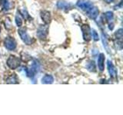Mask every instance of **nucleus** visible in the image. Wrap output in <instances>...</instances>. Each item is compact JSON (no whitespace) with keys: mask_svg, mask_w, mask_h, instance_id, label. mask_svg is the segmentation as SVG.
<instances>
[{"mask_svg":"<svg viewBox=\"0 0 123 115\" xmlns=\"http://www.w3.org/2000/svg\"><path fill=\"white\" fill-rule=\"evenodd\" d=\"M38 69H39V64H38V62L36 60H34L32 64L30 66L25 67V71H26V75L29 78H33L36 75V73H38Z\"/></svg>","mask_w":123,"mask_h":115,"instance_id":"1","label":"nucleus"},{"mask_svg":"<svg viewBox=\"0 0 123 115\" xmlns=\"http://www.w3.org/2000/svg\"><path fill=\"white\" fill-rule=\"evenodd\" d=\"M6 64L9 68L12 69V70H15V69L18 68L19 66H20L21 59L15 55H10L9 57V58L7 59Z\"/></svg>","mask_w":123,"mask_h":115,"instance_id":"2","label":"nucleus"},{"mask_svg":"<svg viewBox=\"0 0 123 115\" xmlns=\"http://www.w3.org/2000/svg\"><path fill=\"white\" fill-rule=\"evenodd\" d=\"M48 34H49V25L46 24L41 25L37 29V32H36L37 37L41 40L45 39L48 36Z\"/></svg>","mask_w":123,"mask_h":115,"instance_id":"3","label":"nucleus"},{"mask_svg":"<svg viewBox=\"0 0 123 115\" xmlns=\"http://www.w3.org/2000/svg\"><path fill=\"white\" fill-rule=\"evenodd\" d=\"M18 33L19 34V36H20L21 39L24 41L26 45H32L33 40H32V38L29 35V34L27 33L25 29H19L18 30Z\"/></svg>","mask_w":123,"mask_h":115,"instance_id":"4","label":"nucleus"},{"mask_svg":"<svg viewBox=\"0 0 123 115\" xmlns=\"http://www.w3.org/2000/svg\"><path fill=\"white\" fill-rule=\"evenodd\" d=\"M4 45H5V47L8 50H9V51H13V50L16 48V46H17L16 41H15V38L12 37L6 38V39L4 40Z\"/></svg>","mask_w":123,"mask_h":115,"instance_id":"5","label":"nucleus"},{"mask_svg":"<svg viewBox=\"0 0 123 115\" xmlns=\"http://www.w3.org/2000/svg\"><path fill=\"white\" fill-rule=\"evenodd\" d=\"M82 32V35H83V39L86 41H89L92 38V33H91V29L89 26L88 25H82L81 27Z\"/></svg>","mask_w":123,"mask_h":115,"instance_id":"6","label":"nucleus"},{"mask_svg":"<svg viewBox=\"0 0 123 115\" xmlns=\"http://www.w3.org/2000/svg\"><path fill=\"white\" fill-rule=\"evenodd\" d=\"M86 12L87 13L88 16L90 18L92 19H95L96 18L98 17V13H99V11L97 7L94 6L93 5H92L89 9H88Z\"/></svg>","mask_w":123,"mask_h":115,"instance_id":"7","label":"nucleus"},{"mask_svg":"<svg viewBox=\"0 0 123 115\" xmlns=\"http://www.w3.org/2000/svg\"><path fill=\"white\" fill-rule=\"evenodd\" d=\"M76 5L82 10H83L84 12H86L92 6V4L89 1H88V0H79V1L77 2Z\"/></svg>","mask_w":123,"mask_h":115,"instance_id":"8","label":"nucleus"},{"mask_svg":"<svg viewBox=\"0 0 123 115\" xmlns=\"http://www.w3.org/2000/svg\"><path fill=\"white\" fill-rule=\"evenodd\" d=\"M41 18L42 19V21L44 22L45 24L46 25H49L50 22H51V13L49 12V11H46V10H44V11H42L41 12Z\"/></svg>","mask_w":123,"mask_h":115,"instance_id":"9","label":"nucleus"},{"mask_svg":"<svg viewBox=\"0 0 123 115\" xmlns=\"http://www.w3.org/2000/svg\"><path fill=\"white\" fill-rule=\"evenodd\" d=\"M107 66H108V70H109V73L110 76L111 78H116L117 77V71L115 69V66L113 65L112 62L110 61H108V63H107Z\"/></svg>","mask_w":123,"mask_h":115,"instance_id":"10","label":"nucleus"},{"mask_svg":"<svg viewBox=\"0 0 123 115\" xmlns=\"http://www.w3.org/2000/svg\"><path fill=\"white\" fill-rule=\"evenodd\" d=\"M0 6L1 11H9L12 6L10 0H0Z\"/></svg>","mask_w":123,"mask_h":115,"instance_id":"11","label":"nucleus"},{"mask_svg":"<svg viewBox=\"0 0 123 115\" xmlns=\"http://www.w3.org/2000/svg\"><path fill=\"white\" fill-rule=\"evenodd\" d=\"M98 66L100 71H103L105 69V55L103 53H101L98 55Z\"/></svg>","mask_w":123,"mask_h":115,"instance_id":"12","label":"nucleus"},{"mask_svg":"<svg viewBox=\"0 0 123 115\" xmlns=\"http://www.w3.org/2000/svg\"><path fill=\"white\" fill-rule=\"evenodd\" d=\"M6 82L7 84H18V79L17 78V75L15 74L11 75L9 78L6 80Z\"/></svg>","mask_w":123,"mask_h":115,"instance_id":"13","label":"nucleus"},{"mask_svg":"<svg viewBox=\"0 0 123 115\" xmlns=\"http://www.w3.org/2000/svg\"><path fill=\"white\" fill-rule=\"evenodd\" d=\"M54 81V78L52 75H45L42 79V84H52Z\"/></svg>","mask_w":123,"mask_h":115,"instance_id":"14","label":"nucleus"},{"mask_svg":"<svg viewBox=\"0 0 123 115\" xmlns=\"http://www.w3.org/2000/svg\"><path fill=\"white\" fill-rule=\"evenodd\" d=\"M71 5L69 3H67L64 1H59L57 2V7L59 9H68Z\"/></svg>","mask_w":123,"mask_h":115,"instance_id":"15","label":"nucleus"},{"mask_svg":"<svg viewBox=\"0 0 123 115\" xmlns=\"http://www.w3.org/2000/svg\"><path fill=\"white\" fill-rule=\"evenodd\" d=\"M86 67L88 68V70L91 71V72H95L96 71V69H95V64L93 61H89L88 62Z\"/></svg>","mask_w":123,"mask_h":115,"instance_id":"16","label":"nucleus"},{"mask_svg":"<svg viewBox=\"0 0 123 115\" xmlns=\"http://www.w3.org/2000/svg\"><path fill=\"white\" fill-rule=\"evenodd\" d=\"M105 17L107 22L109 23H111V22H112L114 19V15L111 12H107L105 13Z\"/></svg>","mask_w":123,"mask_h":115,"instance_id":"17","label":"nucleus"},{"mask_svg":"<svg viewBox=\"0 0 123 115\" xmlns=\"http://www.w3.org/2000/svg\"><path fill=\"white\" fill-rule=\"evenodd\" d=\"M15 23H16L18 27H21L22 25V18L19 12H18L16 15H15Z\"/></svg>","mask_w":123,"mask_h":115,"instance_id":"18","label":"nucleus"},{"mask_svg":"<svg viewBox=\"0 0 123 115\" xmlns=\"http://www.w3.org/2000/svg\"><path fill=\"white\" fill-rule=\"evenodd\" d=\"M115 37H116L117 41H122V37H123L122 29H119L117 32H115Z\"/></svg>","mask_w":123,"mask_h":115,"instance_id":"19","label":"nucleus"},{"mask_svg":"<svg viewBox=\"0 0 123 115\" xmlns=\"http://www.w3.org/2000/svg\"><path fill=\"white\" fill-rule=\"evenodd\" d=\"M91 33H92V38L94 39V41H98L99 38H98V33L96 32V31L95 29H92L91 30Z\"/></svg>","mask_w":123,"mask_h":115,"instance_id":"20","label":"nucleus"},{"mask_svg":"<svg viewBox=\"0 0 123 115\" xmlns=\"http://www.w3.org/2000/svg\"><path fill=\"white\" fill-rule=\"evenodd\" d=\"M19 13L21 14V15H22L24 18H29V15L27 12V11L25 9H22L19 11Z\"/></svg>","mask_w":123,"mask_h":115,"instance_id":"21","label":"nucleus"},{"mask_svg":"<svg viewBox=\"0 0 123 115\" xmlns=\"http://www.w3.org/2000/svg\"><path fill=\"white\" fill-rule=\"evenodd\" d=\"M106 3L109 4V3H112L113 2H115V0H104Z\"/></svg>","mask_w":123,"mask_h":115,"instance_id":"22","label":"nucleus"},{"mask_svg":"<svg viewBox=\"0 0 123 115\" xmlns=\"http://www.w3.org/2000/svg\"><path fill=\"white\" fill-rule=\"evenodd\" d=\"M0 32H1V23H0Z\"/></svg>","mask_w":123,"mask_h":115,"instance_id":"23","label":"nucleus"}]
</instances>
